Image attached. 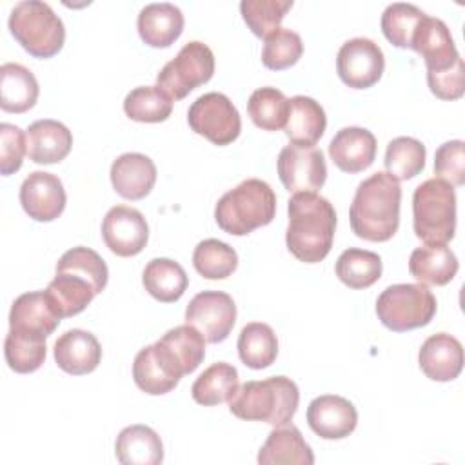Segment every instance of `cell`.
Here are the masks:
<instances>
[{
    "label": "cell",
    "mask_w": 465,
    "mask_h": 465,
    "mask_svg": "<svg viewBox=\"0 0 465 465\" xmlns=\"http://www.w3.org/2000/svg\"><path fill=\"white\" fill-rule=\"evenodd\" d=\"M287 211V249L300 262H322L332 247L336 231V211L332 203L316 193H294Z\"/></svg>",
    "instance_id": "cell-1"
},
{
    "label": "cell",
    "mask_w": 465,
    "mask_h": 465,
    "mask_svg": "<svg viewBox=\"0 0 465 465\" xmlns=\"http://www.w3.org/2000/svg\"><path fill=\"white\" fill-rule=\"evenodd\" d=\"M401 187L389 173H374L356 187L349 220L358 238L387 242L400 225Z\"/></svg>",
    "instance_id": "cell-2"
},
{
    "label": "cell",
    "mask_w": 465,
    "mask_h": 465,
    "mask_svg": "<svg viewBox=\"0 0 465 465\" xmlns=\"http://www.w3.org/2000/svg\"><path fill=\"white\" fill-rule=\"evenodd\" d=\"M300 403L298 385L287 376L251 380L229 400V411L240 420L265 421L272 427L291 423Z\"/></svg>",
    "instance_id": "cell-3"
},
{
    "label": "cell",
    "mask_w": 465,
    "mask_h": 465,
    "mask_svg": "<svg viewBox=\"0 0 465 465\" xmlns=\"http://www.w3.org/2000/svg\"><path fill=\"white\" fill-rule=\"evenodd\" d=\"M276 214V194L260 178H247L227 191L214 207L218 227L232 236H245L269 225Z\"/></svg>",
    "instance_id": "cell-4"
},
{
    "label": "cell",
    "mask_w": 465,
    "mask_h": 465,
    "mask_svg": "<svg viewBox=\"0 0 465 465\" xmlns=\"http://www.w3.org/2000/svg\"><path fill=\"white\" fill-rule=\"evenodd\" d=\"M412 227L425 243H447L456 231L454 185L441 178H429L412 194Z\"/></svg>",
    "instance_id": "cell-5"
},
{
    "label": "cell",
    "mask_w": 465,
    "mask_h": 465,
    "mask_svg": "<svg viewBox=\"0 0 465 465\" xmlns=\"http://www.w3.org/2000/svg\"><path fill=\"white\" fill-rule=\"evenodd\" d=\"M7 25L15 40L35 58H51L64 47V22L45 2H18L11 9Z\"/></svg>",
    "instance_id": "cell-6"
},
{
    "label": "cell",
    "mask_w": 465,
    "mask_h": 465,
    "mask_svg": "<svg viewBox=\"0 0 465 465\" xmlns=\"http://www.w3.org/2000/svg\"><path fill=\"white\" fill-rule=\"evenodd\" d=\"M436 298L423 283H394L376 300L378 320L394 332L427 325L436 314Z\"/></svg>",
    "instance_id": "cell-7"
},
{
    "label": "cell",
    "mask_w": 465,
    "mask_h": 465,
    "mask_svg": "<svg viewBox=\"0 0 465 465\" xmlns=\"http://www.w3.org/2000/svg\"><path fill=\"white\" fill-rule=\"evenodd\" d=\"M214 74V54L203 42H187L156 74V85L171 98L182 100Z\"/></svg>",
    "instance_id": "cell-8"
},
{
    "label": "cell",
    "mask_w": 465,
    "mask_h": 465,
    "mask_svg": "<svg viewBox=\"0 0 465 465\" xmlns=\"http://www.w3.org/2000/svg\"><path fill=\"white\" fill-rule=\"evenodd\" d=\"M189 127L214 145L232 143L242 131V118L229 96L223 93H205L198 96L187 111Z\"/></svg>",
    "instance_id": "cell-9"
},
{
    "label": "cell",
    "mask_w": 465,
    "mask_h": 465,
    "mask_svg": "<svg viewBox=\"0 0 465 465\" xmlns=\"http://www.w3.org/2000/svg\"><path fill=\"white\" fill-rule=\"evenodd\" d=\"M185 323L193 325L209 343L227 340L236 323L234 300L222 291L198 292L185 309Z\"/></svg>",
    "instance_id": "cell-10"
},
{
    "label": "cell",
    "mask_w": 465,
    "mask_h": 465,
    "mask_svg": "<svg viewBox=\"0 0 465 465\" xmlns=\"http://www.w3.org/2000/svg\"><path fill=\"white\" fill-rule=\"evenodd\" d=\"M385 69L381 47L365 36L347 40L336 56V71L340 80L352 89H367L374 85Z\"/></svg>",
    "instance_id": "cell-11"
},
{
    "label": "cell",
    "mask_w": 465,
    "mask_h": 465,
    "mask_svg": "<svg viewBox=\"0 0 465 465\" xmlns=\"http://www.w3.org/2000/svg\"><path fill=\"white\" fill-rule=\"evenodd\" d=\"M278 176L289 193H316L327 178L322 149L285 145L278 154Z\"/></svg>",
    "instance_id": "cell-12"
},
{
    "label": "cell",
    "mask_w": 465,
    "mask_h": 465,
    "mask_svg": "<svg viewBox=\"0 0 465 465\" xmlns=\"http://www.w3.org/2000/svg\"><path fill=\"white\" fill-rule=\"evenodd\" d=\"M102 238L116 256H136L149 240V225L145 216L131 205H114L102 222Z\"/></svg>",
    "instance_id": "cell-13"
},
{
    "label": "cell",
    "mask_w": 465,
    "mask_h": 465,
    "mask_svg": "<svg viewBox=\"0 0 465 465\" xmlns=\"http://www.w3.org/2000/svg\"><path fill=\"white\" fill-rule=\"evenodd\" d=\"M20 203L35 222H53L65 209V189L58 176L45 171H33L20 185Z\"/></svg>",
    "instance_id": "cell-14"
},
{
    "label": "cell",
    "mask_w": 465,
    "mask_h": 465,
    "mask_svg": "<svg viewBox=\"0 0 465 465\" xmlns=\"http://www.w3.org/2000/svg\"><path fill=\"white\" fill-rule=\"evenodd\" d=\"M307 423L311 430L323 440H341L354 432L358 411L343 396L323 394L309 403Z\"/></svg>",
    "instance_id": "cell-15"
},
{
    "label": "cell",
    "mask_w": 465,
    "mask_h": 465,
    "mask_svg": "<svg viewBox=\"0 0 465 465\" xmlns=\"http://www.w3.org/2000/svg\"><path fill=\"white\" fill-rule=\"evenodd\" d=\"M411 49L421 54L427 73L447 71L461 58L447 24L429 15H425L420 22L412 36Z\"/></svg>",
    "instance_id": "cell-16"
},
{
    "label": "cell",
    "mask_w": 465,
    "mask_h": 465,
    "mask_svg": "<svg viewBox=\"0 0 465 465\" xmlns=\"http://www.w3.org/2000/svg\"><path fill=\"white\" fill-rule=\"evenodd\" d=\"M60 320L62 318L45 291L24 292L11 305L9 331L36 338H47L54 332Z\"/></svg>",
    "instance_id": "cell-17"
},
{
    "label": "cell",
    "mask_w": 465,
    "mask_h": 465,
    "mask_svg": "<svg viewBox=\"0 0 465 465\" xmlns=\"http://www.w3.org/2000/svg\"><path fill=\"white\" fill-rule=\"evenodd\" d=\"M418 361L429 380L452 381L463 369V347L458 338L438 332L421 343Z\"/></svg>",
    "instance_id": "cell-18"
},
{
    "label": "cell",
    "mask_w": 465,
    "mask_h": 465,
    "mask_svg": "<svg viewBox=\"0 0 465 465\" xmlns=\"http://www.w3.org/2000/svg\"><path fill=\"white\" fill-rule=\"evenodd\" d=\"M329 156L343 173H361L376 158V138L365 127H343L331 140Z\"/></svg>",
    "instance_id": "cell-19"
},
{
    "label": "cell",
    "mask_w": 465,
    "mask_h": 465,
    "mask_svg": "<svg viewBox=\"0 0 465 465\" xmlns=\"http://www.w3.org/2000/svg\"><path fill=\"white\" fill-rule=\"evenodd\" d=\"M56 365L73 376L93 372L102 360V347L94 334L82 329H69L54 341Z\"/></svg>",
    "instance_id": "cell-20"
},
{
    "label": "cell",
    "mask_w": 465,
    "mask_h": 465,
    "mask_svg": "<svg viewBox=\"0 0 465 465\" xmlns=\"http://www.w3.org/2000/svg\"><path fill=\"white\" fill-rule=\"evenodd\" d=\"M111 183L127 200L145 198L156 182L154 162L142 153H124L111 163Z\"/></svg>",
    "instance_id": "cell-21"
},
{
    "label": "cell",
    "mask_w": 465,
    "mask_h": 465,
    "mask_svg": "<svg viewBox=\"0 0 465 465\" xmlns=\"http://www.w3.org/2000/svg\"><path fill=\"white\" fill-rule=\"evenodd\" d=\"M25 143L27 154L35 163L49 165L62 162L69 154L73 147V134L62 122L44 118L27 127Z\"/></svg>",
    "instance_id": "cell-22"
},
{
    "label": "cell",
    "mask_w": 465,
    "mask_h": 465,
    "mask_svg": "<svg viewBox=\"0 0 465 465\" xmlns=\"http://www.w3.org/2000/svg\"><path fill=\"white\" fill-rule=\"evenodd\" d=\"M133 378L140 391L160 396L171 392L182 376L176 372L160 347L153 343L138 351L133 363Z\"/></svg>",
    "instance_id": "cell-23"
},
{
    "label": "cell",
    "mask_w": 465,
    "mask_h": 465,
    "mask_svg": "<svg viewBox=\"0 0 465 465\" xmlns=\"http://www.w3.org/2000/svg\"><path fill=\"white\" fill-rule=\"evenodd\" d=\"M140 38L151 47H169L183 31V13L169 2L147 4L138 15Z\"/></svg>",
    "instance_id": "cell-24"
},
{
    "label": "cell",
    "mask_w": 465,
    "mask_h": 465,
    "mask_svg": "<svg viewBox=\"0 0 465 465\" xmlns=\"http://www.w3.org/2000/svg\"><path fill=\"white\" fill-rule=\"evenodd\" d=\"M325 127V111L314 98L298 94L289 100V116L283 129L291 143L300 147H314L323 136Z\"/></svg>",
    "instance_id": "cell-25"
},
{
    "label": "cell",
    "mask_w": 465,
    "mask_h": 465,
    "mask_svg": "<svg viewBox=\"0 0 465 465\" xmlns=\"http://www.w3.org/2000/svg\"><path fill=\"white\" fill-rule=\"evenodd\" d=\"M458 258L447 243H425L411 252L409 272L423 285H447L458 272Z\"/></svg>",
    "instance_id": "cell-26"
},
{
    "label": "cell",
    "mask_w": 465,
    "mask_h": 465,
    "mask_svg": "<svg viewBox=\"0 0 465 465\" xmlns=\"http://www.w3.org/2000/svg\"><path fill=\"white\" fill-rule=\"evenodd\" d=\"M260 465H280V463H294V465H312L314 454L309 443L303 440L300 429L292 423L274 427L265 443L258 452Z\"/></svg>",
    "instance_id": "cell-27"
},
{
    "label": "cell",
    "mask_w": 465,
    "mask_h": 465,
    "mask_svg": "<svg viewBox=\"0 0 465 465\" xmlns=\"http://www.w3.org/2000/svg\"><path fill=\"white\" fill-rule=\"evenodd\" d=\"M114 454L122 465H158L163 461V445L156 430L136 423L120 430Z\"/></svg>",
    "instance_id": "cell-28"
},
{
    "label": "cell",
    "mask_w": 465,
    "mask_h": 465,
    "mask_svg": "<svg viewBox=\"0 0 465 465\" xmlns=\"http://www.w3.org/2000/svg\"><path fill=\"white\" fill-rule=\"evenodd\" d=\"M45 292L60 318L80 314L98 294L87 278L65 269H56V274L47 285Z\"/></svg>",
    "instance_id": "cell-29"
},
{
    "label": "cell",
    "mask_w": 465,
    "mask_h": 465,
    "mask_svg": "<svg viewBox=\"0 0 465 465\" xmlns=\"http://www.w3.org/2000/svg\"><path fill=\"white\" fill-rule=\"evenodd\" d=\"M38 82L22 64L5 62L0 67V107L7 113H25L38 100Z\"/></svg>",
    "instance_id": "cell-30"
},
{
    "label": "cell",
    "mask_w": 465,
    "mask_h": 465,
    "mask_svg": "<svg viewBox=\"0 0 465 465\" xmlns=\"http://www.w3.org/2000/svg\"><path fill=\"white\" fill-rule=\"evenodd\" d=\"M145 291L162 303L180 300L189 285V276L183 267L171 258H153L142 276Z\"/></svg>",
    "instance_id": "cell-31"
},
{
    "label": "cell",
    "mask_w": 465,
    "mask_h": 465,
    "mask_svg": "<svg viewBox=\"0 0 465 465\" xmlns=\"http://www.w3.org/2000/svg\"><path fill=\"white\" fill-rule=\"evenodd\" d=\"M238 371L231 363L218 361L207 367L193 383L191 396L196 403L213 407L229 401L238 391Z\"/></svg>",
    "instance_id": "cell-32"
},
{
    "label": "cell",
    "mask_w": 465,
    "mask_h": 465,
    "mask_svg": "<svg viewBox=\"0 0 465 465\" xmlns=\"http://www.w3.org/2000/svg\"><path fill=\"white\" fill-rule=\"evenodd\" d=\"M334 271L347 287L367 289L381 276V258L372 251L349 247L338 256Z\"/></svg>",
    "instance_id": "cell-33"
},
{
    "label": "cell",
    "mask_w": 465,
    "mask_h": 465,
    "mask_svg": "<svg viewBox=\"0 0 465 465\" xmlns=\"http://www.w3.org/2000/svg\"><path fill=\"white\" fill-rule=\"evenodd\" d=\"M238 356L249 369H265L278 356L274 331L262 322L247 323L238 336Z\"/></svg>",
    "instance_id": "cell-34"
},
{
    "label": "cell",
    "mask_w": 465,
    "mask_h": 465,
    "mask_svg": "<svg viewBox=\"0 0 465 465\" xmlns=\"http://www.w3.org/2000/svg\"><path fill=\"white\" fill-rule=\"evenodd\" d=\"M158 341L176 360L183 376L194 372L205 358V338L193 325L173 327Z\"/></svg>",
    "instance_id": "cell-35"
},
{
    "label": "cell",
    "mask_w": 465,
    "mask_h": 465,
    "mask_svg": "<svg viewBox=\"0 0 465 465\" xmlns=\"http://www.w3.org/2000/svg\"><path fill=\"white\" fill-rule=\"evenodd\" d=\"M425 145L412 136H398L385 151V169L394 180H411L425 167Z\"/></svg>",
    "instance_id": "cell-36"
},
{
    "label": "cell",
    "mask_w": 465,
    "mask_h": 465,
    "mask_svg": "<svg viewBox=\"0 0 465 465\" xmlns=\"http://www.w3.org/2000/svg\"><path fill=\"white\" fill-rule=\"evenodd\" d=\"M124 111L134 122L158 124L171 116L173 100L158 85H142L127 93Z\"/></svg>",
    "instance_id": "cell-37"
},
{
    "label": "cell",
    "mask_w": 465,
    "mask_h": 465,
    "mask_svg": "<svg viewBox=\"0 0 465 465\" xmlns=\"http://www.w3.org/2000/svg\"><path fill=\"white\" fill-rule=\"evenodd\" d=\"M247 113L256 127L280 131L289 116V98L276 87H260L249 96Z\"/></svg>",
    "instance_id": "cell-38"
},
{
    "label": "cell",
    "mask_w": 465,
    "mask_h": 465,
    "mask_svg": "<svg viewBox=\"0 0 465 465\" xmlns=\"http://www.w3.org/2000/svg\"><path fill=\"white\" fill-rule=\"evenodd\" d=\"M193 265L207 280H223L236 271L238 254L229 243L207 238L194 247Z\"/></svg>",
    "instance_id": "cell-39"
},
{
    "label": "cell",
    "mask_w": 465,
    "mask_h": 465,
    "mask_svg": "<svg viewBox=\"0 0 465 465\" xmlns=\"http://www.w3.org/2000/svg\"><path fill=\"white\" fill-rule=\"evenodd\" d=\"M423 16L425 13L414 4L394 2L387 5L381 15V31L392 45L400 49H411L412 36Z\"/></svg>",
    "instance_id": "cell-40"
},
{
    "label": "cell",
    "mask_w": 465,
    "mask_h": 465,
    "mask_svg": "<svg viewBox=\"0 0 465 465\" xmlns=\"http://www.w3.org/2000/svg\"><path fill=\"white\" fill-rule=\"evenodd\" d=\"M45 338L9 331L4 341V356L11 371L20 374L35 372L45 360Z\"/></svg>",
    "instance_id": "cell-41"
},
{
    "label": "cell",
    "mask_w": 465,
    "mask_h": 465,
    "mask_svg": "<svg viewBox=\"0 0 465 465\" xmlns=\"http://www.w3.org/2000/svg\"><path fill=\"white\" fill-rule=\"evenodd\" d=\"M292 7V0H242L240 13L256 36L267 38L280 29L282 20Z\"/></svg>",
    "instance_id": "cell-42"
},
{
    "label": "cell",
    "mask_w": 465,
    "mask_h": 465,
    "mask_svg": "<svg viewBox=\"0 0 465 465\" xmlns=\"http://www.w3.org/2000/svg\"><path fill=\"white\" fill-rule=\"evenodd\" d=\"M303 53L302 36L296 31L280 27L265 38L262 64L271 71H282L294 65Z\"/></svg>",
    "instance_id": "cell-43"
},
{
    "label": "cell",
    "mask_w": 465,
    "mask_h": 465,
    "mask_svg": "<svg viewBox=\"0 0 465 465\" xmlns=\"http://www.w3.org/2000/svg\"><path fill=\"white\" fill-rule=\"evenodd\" d=\"M56 269H65L82 274L94 285L98 294L105 289L109 278V271L104 258L96 251L82 245L65 251L56 262Z\"/></svg>",
    "instance_id": "cell-44"
},
{
    "label": "cell",
    "mask_w": 465,
    "mask_h": 465,
    "mask_svg": "<svg viewBox=\"0 0 465 465\" xmlns=\"http://www.w3.org/2000/svg\"><path fill=\"white\" fill-rule=\"evenodd\" d=\"M434 173L450 185L465 183V143L461 140L445 142L436 149Z\"/></svg>",
    "instance_id": "cell-45"
},
{
    "label": "cell",
    "mask_w": 465,
    "mask_h": 465,
    "mask_svg": "<svg viewBox=\"0 0 465 465\" xmlns=\"http://www.w3.org/2000/svg\"><path fill=\"white\" fill-rule=\"evenodd\" d=\"M27 153L25 134L18 125L0 124V173L9 176L22 167L24 154Z\"/></svg>",
    "instance_id": "cell-46"
},
{
    "label": "cell",
    "mask_w": 465,
    "mask_h": 465,
    "mask_svg": "<svg viewBox=\"0 0 465 465\" xmlns=\"http://www.w3.org/2000/svg\"><path fill=\"white\" fill-rule=\"evenodd\" d=\"M465 67L463 58H460L450 69L441 73H427V84L430 93L440 100H458L465 93L463 82Z\"/></svg>",
    "instance_id": "cell-47"
}]
</instances>
